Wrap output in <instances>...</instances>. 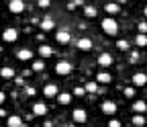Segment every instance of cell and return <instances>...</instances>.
I'll return each instance as SVG.
<instances>
[{"instance_id": "cell-1", "label": "cell", "mask_w": 147, "mask_h": 127, "mask_svg": "<svg viewBox=\"0 0 147 127\" xmlns=\"http://www.w3.org/2000/svg\"><path fill=\"white\" fill-rule=\"evenodd\" d=\"M100 27L106 35H110V37H115V35H119V23L113 19V16H106L104 21H100Z\"/></svg>"}, {"instance_id": "cell-2", "label": "cell", "mask_w": 147, "mask_h": 127, "mask_svg": "<svg viewBox=\"0 0 147 127\" xmlns=\"http://www.w3.org/2000/svg\"><path fill=\"white\" fill-rule=\"evenodd\" d=\"M71 70H74V66L67 60H61V62L55 64V74L57 76H67V74H71Z\"/></svg>"}, {"instance_id": "cell-3", "label": "cell", "mask_w": 147, "mask_h": 127, "mask_svg": "<svg viewBox=\"0 0 147 127\" xmlns=\"http://www.w3.org/2000/svg\"><path fill=\"white\" fill-rule=\"evenodd\" d=\"M16 39H18V31L14 27H8V29L2 31V41L4 43H14Z\"/></svg>"}, {"instance_id": "cell-4", "label": "cell", "mask_w": 147, "mask_h": 127, "mask_svg": "<svg viewBox=\"0 0 147 127\" xmlns=\"http://www.w3.org/2000/svg\"><path fill=\"white\" fill-rule=\"evenodd\" d=\"M8 10L12 14H23L25 12V0H10V2H8Z\"/></svg>"}, {"instance_id": "cell-5", "label": "cell", "mask_w": 147, "mask_h": 127, "mask_svg": "<svg viewBox=\"0 0 147 127\" xmlns=\"http://www.w3.org/2000/svg\"><path fill=\"white\" fill-rule=\"evenodd\" d=\"M71 119L76 123H86L88 121V111H86V109H74V111H71Z\"/></svg>"}, {"instance_id": "cell-6", "label": "cell", "mask_w": 147, "mask_h": 127, "mask_svg": "<svg viewBox=\"0 0 147 127\" xmlns=\"http://www.w3.org/2000/svg\"><path fill=\"white\" fill-rule=\"evenodd\" d=\"M35 53L29 49V47H23V49H16V60L18 62H31Z\"/></svg>"}, {"instance_id": "cell-7", "label": "cell", "mask_w": 147, "mask_h": 127, "mask_svg": "<svg viewBox=\"0 0 147 127\" xmlns=\"http://www.w3.org/2000/svg\"><path fill=\"white\" fill-rule=\"evenodd\" d=\"M133 86H137V88L147 86V74L145 72H135L133 74Z\"/></svg>"}, {"instance_id": "cell-8", "label": "cell", "mask_w": 147, "mask_h": 127, "mask_svg": "<svg viewBox=\"0 0 147 127\" xmlns=\"http://www.w3.org/2000/svg\"><path fill=\"white\" fill-rule=\"evenodd\" d=\"M100 111H102L104 115H115V113H117V103H115V101H104V103L100 105Z\"/></svg>"}, {"instance_id": "cell-9", "label": "cell", "mask_w": 147, "mask_h": 127, "mask_svg": "<svg viewBox=\"0 0 147 127\" xmlns=\"http://www.w3.org/2000/svg\"><path fill=\"white\" fill-rule=\"evenodd\" d=\"M98 66L100 68H110V66H113V56H110V53H106V51H102L100 53V56H98Z\"/></svg>"}, {"instance_id": "cell-10", "label": "cell", "mask_w": 147, "mask_h": 127, "mask_svg": "<svg viewBox=\"0 0 147 127\" xmlns=\"http://www.w3.org/2000/svg\"><path fill=\"white\" fill-rule=\"evenodd\" d=\"M43 94H45L47 98H57L59 88L55 86V84H45V86H43Z\"/></svg>"}, {"instance_id": "cell-11", "label": "cell", "mask_w": 147, "mask_h": 127, "mask_svg": "<svg viewBox=\"0 0 147 127\" xmlns=\"http://www.w3.org/2000/svg\"><path fill=\"white\" fill-rule=\"evenodd\" d=\"M55 41H57L59 45H67L71 41V35L67 31H57V33H55Z\"/></svg>"}, {"instance_id": "cell-12", "label": "cell", "mask_w": 147, "mask_h": 127, "mask_svg": "<svg viewBox=\"0 0 147 127\" xmlns=\"http://www.w3.org/2000/svg\"><path fill=\"white\" fill-rule=\"evenodd\" d=\"M39 27H41V31H43V33L53 31V29H55V21L51 19V16H45L43 21H39Z\"/></svg>"}, {"instance_id": "cell-13", "label": "cell", "mask_w": 147, "mask_h": 127, "mask_svg": "<svg viewBox=\"0 0 147 127\" xmlns=\"http://www.w3.org/2000/svg\"><path fill=\"white\" fill-rule=\"evenodd\" d=\"M33 115H37V117L47 115V105L45 103H35L33 105Z\"/></svg>"}, {"instance_id": "cell-14", "label": "cell", "mask_w": 147, "mask_h": 127, "mask_svg": "<svg viewBox=\"0 0 147 127\" xmlns=\"http://www.w3.org/2000/svg\"><path fill=\"white\" fill-rule=\"evenodd\" d=\"M78 49L80 51H90L92 49V39L90 37H80L78 39Z\"/></svg>"}, {"instance_id": "cell-15", "label": "cell", "mask_w": 147, "mask_h": 127, "mask_svg": "<svg viewBox=\"0 0 147 127\" xmlns=\"http://www.w3.org/2000/svg\"><path fill=\"white\" fill-rule=\"evenodd\" d=\"M0 76H2L4 80H12V78H16V72H14V68H10V66H4L2 70H0Z\"/></svg>"}, {"instance_id": "cell-16", "label": "cell", "mask_w": 147, "mask_h": 127, "mask_svg": "<svg viewBox=\"0 0 147 127\" xmlns=\"http://www.w3.org/2000/svg\"><path fill=\"white\" fill-rule=\"evenodd\" d=\"M39 58H43V60H47V58H51L53 56V47H49V45H39Z\"/></svg>"}, {"instance_id": "cell-17", "label": "cell", "mask_w": 147, "mask_h": 127, "mask_svg": "<svg viewBox=\"0 0 147 127\" xmlns=\"http://www.w3.org/2000/svg\"><path fill=\"white\" fill-rule=\"evenodd\" d=\"M96 82L98 84H110V82H113V76H110L108 72H98V74H96Z\"/></svg>"}, {"instance_id": "cell-18", "label": "cell", "mask_w": 147, "mask_h": 127, "mask_svg": "<svg viewBox=\"0 0 147 127\" xmlns=\"http://www.w3.org/2000/svg\"><path fill=\"white\" fill-rule=\"evenodd\" d=\"M6 127H23V119L18 115H10L6 119Z\"/></svg>"}, {"instance_id": "cell-19", "label": "cell", "mask_w": 147, "mask_h": 127, "mask_svg": "<svg viewBox=\"0 0 147 127\" xmlns=\"http://www.w3.org/2000/svg\"><path fill=\"white\" fill-rule=\"evenodd\" d=\"M131 123H133V127H143L147 121H145L143 113H135V115H133V119H131Z\"/></svg>"}, {"instance_id": "cell-20", "label": "cell", "mask_w": 147, "mask_h": 127, "mask_svg": "<svg viewBox=\"0 0 147 127\" xmlns=\"http://www.w3.org/2000/svg\"><path fill=\"white\" fill-rule=\"evenodd\" d=\"M135 45H137V47H147V33H137Z\"/></svg>"}, {"instance_id": "cell-21", "label": "cell", "mask_w": 147, "mask_h": 127, "mask_svg": "<svg viewBox=\"0 0 147 127\" xmlns=\"http://www.w3.org/2000/svg\"><path fill=\"white\" fill-rule=\"evenodd\" d=\"M133 111L135 113H145L147 111V103L145 101H135L133 103Z\"/></svg>"}, {"instance_id": "cell-22", "label": "cell", "mask_w": 147, "mask_h": 127, "mask_svg": "<svg viewBox=\"0 0 147 127\" xmlns=\"http://www.w3.org/2000/svg\"><path fill=\"white\" fill-rule=\"evenodd\" d=\"M104 10L108 14H117V12H121V6L117 2H108V4H104Z\"/></svg>"}, {"instance_id": "cell-23", "label": "cell", "mask_w": 147, "mask_h": 127, "mask_svg": "<svg viewBox=\"0 0 147 127\" xmlns=\"http://www.w3.org/2000/svg\"><path fill=\"white\" fill-rule=\"evenodd\" d=\"M31 70H33V72H43V70H45V62H43V58H41V60H33Z\"/></svg>"}, {"instance_id": "cell-24", "label": "cell", "mask_w": 147, "mask_h": 127, "mask_svg": "<svg viewBox=\"0 0 147 127\" xmlns=\"http://www.w3.org/2000/svg\"><path fill=\"white\" fill-rule=\"evenodd\" d=\"M84 14L88 16V19H94V16L98 14V10H96V6H92V4H86V6H84Z\"/></svg>"}, {"instance_id": "cell-25", "label": "cell", "mask_w": 147, "mask_h": 127, "mask_svg": "<svg viewBox=\"0 0 147 127\" xmlns=\"http://www.w3.org/2000/svg\"><path fill=\"white\" fill-rule=\"evenodd\" d=\"M57 103L59 105H69L71 103V94L69 92H59L57 94Z\"/></svg>"}, {"instance_id": "cell-26", "label": "cell", "mask_w": 147, "mask_h": 127, "mask_svg": "<svg viewBox=\"0 0 147 127\" xmlns=\"http://www.w3.org/2000/svg\"><path fill=\"white\" fill-rule=\"evenodd\" d=\"M98 86H100L98 82H88V84H86V92H90V94H94V92H98V90H100Z\"/></svg>"}, {"instance_id": "cell-27", "label": "cell", "mask_w": 147, "mask_h": 127, "mask_svg": "<svg viewBox=\"0 0 147 127\" xmlns=\"http://www.w3.org/2000/svg\"><path fill=\"white\" fill-rule=\"evenodd\" d=\"M135 90H137V86H127L125 88V96L127 98H133L135 96Z\"/></svg>"}, {"instance_id": "cell-28", "label": "cell", "mask_w": 147, "mask_h": 127, "mask_svg": "<svg viewBox=\"0 0 147 127\" xmlns=\"http://www.w3.org/2000/svg\"><path fill=\"white\" fill-rule=\"evenodd\" d=\"M117 47H119L121 51H127V49H129V41H125V39H119V41H117Z\"/></svg>"}, {"instance_id": "cell-29", "label": "cell", "mask_w": 147, "mask_h": 127, "mask_svg": "<svg viewBox=\"0 0 147 127\" xmlns=\"http://www.w3.org/2000/svg\"><path fill=\"white\" fill-rule=\"evenodd\" d=\"M80 4H82V0H71V2L67 4V10H76Z\"/></svg>"}, {"instance_id": "cell-30", "label": "cell", "mask_w": 147, "mask_h": 127, "mask_svg": "<svg viewBox=\"0 0 147 127\" xmlns=\"http://www.w3.org/2000/svg\"><path fill=\"white\" fill-rule=\"evenodd\" d=\"M49 4H51V0H37V6L39 8H49Z\"/></svg>"}, {"instance_id": "cell-31", "label": "cell", "mask_w": 147, "mask_h": 127, "mask_svg": "<svg viewBox=\"0 0 147 127\" xmlns=\"http://www.w3.org/2000/svg\"><path fill=\"white\" fill-rule=\"evenodd\" d=\"M137 31H139V33H147V21H141V23L137 25Z\"/></svg>"}, {"instance_id": "cell-32", "label": "cell", "mask_w": 147, "mask_h": 127, "mask_svg": "<svg viewBox=\"0 0 147 127\" xmlns=\"http://www.w3.org/2000/svg\"><path fill=\"white\" fill-rule=\"evenodd\" d=\"M84 92H86V86H84V88H82V86H78V88H74V94H76V96H82Z\"/></svg>"}, {"instance_id": "cell-33", "label": "cell", "mask_w": 147, "mask_h": 127, "mask_svg": "<svg viewBox=\"0 0 147 127\" xmlns=\"http://www.w3.org/2000/svg\"><path fill=\"white\" fill-rule=\"evenodd\" d=\"M108 127H121V121H119V119H110Z\"/></svg>"}, {"instance_id": "cell-34", "label": "cell", "mask_w": 147, "mask_h": 127, "mask_svg": "<svg viewBox=\"0 0 147 127\" xmlns=\"http://www.w3.org/2000/svg\"><path fill=\"white\" fill-rule=\"evenodd\" d=\"M6 103V92H0V105Z\"/></svg>"}, {"instance_id": "cell-35", "label": "cell", "mask_w": 147, "mask_h": 127, "mask_svg": "<svg viewBox=\"0 0 147 127\" xmlns=\"http://www.w3.org/2000/svg\"><path fill=\"white\" fill-rule=\"evenodd\" d=\"M137 60H139V56H137V51H133V53H131V62H137Z\"/></svg>"}, {"instance_id": "cell-36", "label": "cell", "mask_w": 147, "mask_h": 127, "mask_svg": "<svg viewBox=\"0 0 147 127\" xmlns=\"http://www.w3.org/2000/svg\"><path fill=\"white\" fill-rule=\"evenodd\" d=\"M143 14H145V16H147V6H145V8H143Z\"/></svg>"}]
</instances>
